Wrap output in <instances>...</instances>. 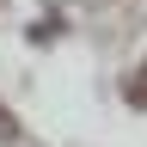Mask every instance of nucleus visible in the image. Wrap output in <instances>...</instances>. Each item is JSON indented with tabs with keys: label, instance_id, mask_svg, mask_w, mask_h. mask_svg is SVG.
<instances>
[{
	"label": "nucleus",
	"instance_id": "1",
	"mask_svg": "<svg viewBox=\"0 0 147 147\" xmlns=\"http://www.w3.org/2000/svg\"><path fill=\"white\" fill-rule=\"evenodd\" d=\"M129 98H135V104H147V67L135 74V80H129Z\"/></svg>",
	"mask_w": 147,
	"mask_h": 147
}]
</instances>
